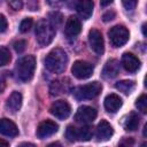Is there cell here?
Returning a JSON list of instances; mask_svg holds the SVG:
<instances>
[{
    "label": "cell",
    "instance_id": "obj_38",
    "mask_svg": "<svg viewBox=\"0 0 147 147\" xmlns=\"http://www.w3.org/2000/svg\"><path fill=\"white\" fill-rule=\"evenodd\" d=\"M0 1H1V0H0Z\"/></svg>",
    "mask_w": 147,
    "mask_h": 147
},
{
    "label": "cell",
    "instance_id": "obj_9",
    "mask_svg": "<svg viewBox=\"0 0 147 147\" xmlns=\"http://www.w3.org/2000/svg\"><path fill=\"white\" fill-rule=\"evenodd\" d=\"M57 130H59V125H57L54 121L46 119V121H42V122L38 125V129H37V137H38L39 139H45V138L51 137V136L54 134L55 132H57Z\"/></svg>",
    "mask_w": 147,
    "mask_h": 147
},
{
    "label": "cell",
    "instance_id": "obj_20",
    "mask_svg": "<svg viewBox=\"0 0 147 147\" xmlns=\"http://www.w3.org/2000/svg\"><path fill=\"white\" fill-rule=\"evenodd\" d=\"M139 126V116L136 113H130L123 119V127L126 131H134Z\"/></svg>",
    "mask_w": 147,
    "mask_h": 147
},
{
    "label": "cell",
    "instance_id": "obj_33",
    "mask_svg": "<svg viewBox=\"0 0 147 147\" xmlns=\"http://www.w3.org/2000/svg\"><path fill=\"white\" fill-rule=\"evenodd\" d=\"M47 2L49 6H52L54 8H59L65 2V0H47Z\"/></svg>",
    "mask_w": 147,
    "mask_h": 147
},
{
    "label": "cell",
    "instance_id": "obj_31",
    "mask_svg": "<svg viewBox=\"0 0 147 147\" xmlns=\"http://www.w3.org/2000/svg\"><path fill=\"white\" fill-rule=\"evenodd\" d=\"M8 28V22H7V18L0 14V32H5Z\"/></svg>",
    "mask_w": 147,
    "mask_h": 147
},
{
    "label": "cell",
    "instance_id": "obj_16",
    "mask_svg": "<svg viewBox=\"0 0 147 147\" xmlns=\"http://www.w3.org/2000/svg\"><path fill=\"white\" fill-rule=\"evenodd\" d=\"M93 6L94 5L92 0H78L76 9L83 20H88L93 13Z\"/></svg>",
    "mask_w": 147,
    "mask_h": 147
},
{
    "label": "cell",
    "instance_id": "obj_21",
    "mask_svg": "<svg viewBox=\"0 0 147 147\" xmlns=\"http://www.w3.org/2000/svg\"><path fill=\"white\" fill-rule=\"evenodd\" d=\"M115 87H116V90H118L119 92H122L124 94H130L134 90L136 83L133 80H121L115 84Z\"/></svg>",
    "mask_w": 147,
    "mask_h": 147
},
{
    "label": "cell",
    "instance_id": "obj_22",
    "mask_svg": "<svg viewBox=\"0 0 147 147\" xmlns=\"http://www.w3.org/2000/svg\"><path fill=\"white\" fill-rule=\"evenodd\" d=\"M93 136V132H92V129L87 125L85 126H82L79 129H77V140H80V141H88Z\"/></svg>",
    "mask_w": 147,
    "mask_h": 147
},
{
    "label": "cell",
    "instance_id": "obj_14",
    "mask_svg": "<svg viewBox=\"0 0 147 147\" xmlns=\"http://www.w3.org/2000/svg\"><path fill=\"white\" fill-rule=\"evenodd\" d=\"M80 30H82L80 21L75 16H70L65 22V26H64L65 34L68 37H76L77 34H79Z\"/></svg>",
    "mask_w": 147,
    "mask_h": 147
},
{
    "label": "cell",
    "instance_id": "obj_4",
    "mask_svg": "<svg viewBox=\"0 0 147 147\" xmlns=\"http://www.w3.org/2000/svg\"><path fill=\"white\" fill-rule=\"evenodd\" d=\"M101 90H102V85L99 82H92L76 87L72 93L77 100H87L98 96L101 93Z\"/></svg>",
    "mask_w": 147,
    "mask_h": 147
},
{
    "label": "cell",
    "instance_id": "obj_10",
    "mask_svg": "<svg viewBox=\"0 0 147 147\" xmlns=\"http://www.w3.org/2000/svg\"><path fill=\"white\" fill-rule=\"evenodd\" d=\"M96 117V110L90 106H82L78 108L75 119L78 123H91Z\"/></svg>",
    "mask_w": 147,
    "mask_h": 147
},
{
    "label": "cell",
    "instance_id": "obj_13",
    "mask_svg": "<svg viewBox=\"0 0 147 147\" xmlns=\"http://www.w3.org/2000/svg\"><path fill=\"white\" fill-rule=\"evenodd\" d=\"M119 72V62L117 60H109L106 62L103 69H102V72H101V76L105 78V79H113L115 78Z\"/></svg>",
    "mask_w": 147,
    "mask_h": 147
},
{
    "label": "cell",
    "instance_id": "obj_32",
    "mask_svg": "<svg viewBox=\"0 0 147 147\" xmlns=\"http://www.w3.org/2000/svg\"><path fill=\"white\" fill-rule=\"evenodd\" d=\"M114 18H115V11H114V10H108V11H106V13L102 15L103 22H109V21H111V20H114Z\"/></svg>",
    "mask_w": 147,
    "mask_h": 147
},
{
    "label": "cell",
    "instance_id": "obj_35",
    "mask_svg": "<svg viewBox=\"0 0 147 147\" xmlns=\"http://www.w3.org/2000/svg\"><path fill=\"white\" fill-rule=\"evenodd\" d=\"M3 90H5V80H3V78L0 76V93H2Z\"/></svg>",
    "mask_w": 147,
    "mask_h": 147
},
{
    "label": "cell",
    "instance_id": "obj_8",
    "mask_svg": "<svg viewBox=\"0 0 147 147\" xmlns=\"http://www.w3.org/2000/svg\"><path fill=\"white\" fill-rule=\"evenodd\" d=\"M49 111L56 118H59V119H65V118L69 117V115L71 113V107H70V105L67 101H64V100H57V101L53 102V105L51 106Z\"/></svg>",
    "mask_w": 147,
    "mask_h": 147
},
{
    "label": "cell",
    "instance_id": "obj_11",
    "mask_svg": "<svg viewBox=\"0 0 147 147\" xmlns=\"http://www.w3.org/2000/svg\"><path fill=\"white\" fill-rule=\"evenodd\" d=\"M122 65L129 72H136L140 68V60L132 53H124L122 56Z\"/></svg>",
    "mask_w": 147,
    "mask_h": 147
},
{
    "label": "cell",
    "instance_id": "obj_5",
    "mask_svg": "<svg viewBox=\"0 0 147 147\" xmlns=\"http://www.w3.org/2000/svg\"><path fill=\"white\" fill-rule=\"evenodd\" d=\"M108 36L114 47H122L127 42L130 38V32L124 25H115L109 30Z\"/></svg>",
    "mask_w": 147,
    "mask_h": 147
},
{
    "label": "cell",
    "instance_id": "obj_3",
    "mask_svg": "<svg viewBox=\"0 0 147 147\" xmlns=\"http://www.w3.org/2000/svg\"><path fill=\"white\" fill-rule=\"evenodd\" d=\"M36 69V59L33 55H26L20 59L16 63V76L21 82H29L32 79Z\"/></svg>",
    "mask_w": 147,
    "mask_h": 147
},
{
    "label": "cell",
    "instance_id": "obj_37",
    "mask_svg": "<svg viewBox=\"0 0 147 147\" xmlns=\"http://www.w3.org/2000/svg\"><path fill=\"white\" fill-rule=\"evenodd\" d=\"M21 146H34L33 144H21Z\"/></svg>",
    "mask_w": 147,
    "mask_h": 147
},
{
    "label": "cell",
    "instance_id": "obj_18",
    "mask_svg": "<svg viewBox=\"0 0 147 147\" xmlns=\"http://www.w3.org/2000/svg\"><path fill=\"white\" fill-rule=\"evenodd\" d=\"M22 101H23V98H22V94L17 91H14L9 98L7 99V102H6V108L10 111V113H16L20 110L21 106H22Z\"/></svg>",
    "mask_w": 147,
    "mask_h": 147
},
{
    "label": "cell",
    "instance_id": "obj_6",
    "mask_svg": "<svg viewBox=\"0 0 147 147\" xmlns=\"http://www.w3.org/2000/svg\"><path fill=\"white\" fill-rule=\"evenodd\" d=\"M93 71H94L93 65L86 61H76L71 68L72 75L78 79L90 78L93 75Z\"/></svg>",
    "mask_w": 147,
    "mask_h": 147
},
{
    "label": "cell",
    "instance_id": "obj_15",
    "mask_svg": "<svg viewBox=\"0 0 147 147\" xmlns=\"http://www.w3.org/2000/svg\"><path fill=\"white\" fill-rule=\"evenodd\" d=\"M103 103H105L106 110H107L108 113L114 114V113H116V111L122 107L123 101H122V99L119 98V95L111 93V94H108V95L105 98V102H103Z\"/></svg>",
    "mask_w": 147,
    "mask_h": 147
},
{
    "label": "cell",
    "instance_id": "obj_28",
    "mask_svg": "<svg viewBox=\"0 0 147 147\" xmlns=\"http://www.w3.org/2000/svg\"><path fill=\"white\" fill-rule=\"evenodd\" d=\"M25 47H26V41L23 40V39L17 40V41L14 42V49H15L17 53H22V52H24Z\"/></svg>",
    "mask_w": 147,
    "mask_h": 147
},
{
    "label": "cell",
    "instance_id": "obj_7",
    "mask_svg": "<svg viewBox=\"0 0 147 147\" xmlns=\"http://www.w3.org/2000/svg\"><path fill=\"white\" fill-rule=\"evenodd\" d=\"M88 42L90 46L92 48V51L94 53H96L98 55L103 54L105 52V41H103V37L101 34V32L96 29H92L88 32Z\"/></svg>",
    "mask_w": 147,
    "mask_h": 147
},
{
    "label": "cell",
    "instance_id": "obj_29",
    "mask_svg": "<svg viewBox=\"0 0 147 147\" xmlns=\"http://www.w3.org/2000/svg\"><path fill=\"white\" fill-rule=\"evenodd\" d=\"M122 3L126 10H133L138 3V0H122Z\"/></svg>",
    "mask_w": 147,
    "mask_h": 147
},
{
    "label": "cell",
    "instance_id": "obj_12",
    "mask_svg": "<svg viewBox=\"0 0 147 147\" xmlns=\"http://www.w3.org/2000/svg\"><path fill=\"white\" fill-rule=\"evenodd\" d=\"M114 134V129L113 126L105 119H102L96 127V138L99 141H107L111 138Z\"/></svg>",
    "mask_w": 147,
    "mask_h": 147
},
{
    "label": "cell",
    "instance_id": "obj_25",
    "mask_svg": "<svg viewBox=\"0 0 147 147\" xmlns=\"http://www.w3.org/2000/svg\"><path fill=\"white\" fill-rule=\"evenodd\" d=\"M65 138L71 142L76 141L77 140V129L72 125H69L65 130Z\"/></svg>",
    "mask_w": 147,
    "mask_h": 147
},
{
    "label": "cell",
    "instance_id": "obj_34",
    "mask_svg": "<svg viewBox=\"0 0 147 147\" xmlns=\"http://www.w3.org/2000/svg\"><path fill=\"white\" fill-rule=\"evenodd\" d=\"M113 1H114V0H100V3H101L102 7H107V6L110 5Z\"/></svg>",
    "mask_w": 147,
    "mask_h": 147
},
{
    "label": "cell",
    "instance_id": "obj_27",
    "mask_svg": "<svg viewBox=\"0 0 147 147\" xmlns=\"http://www.w3.org/2000/svg\"><path fill=\"white\" fill-rule=\"evenodd\" d=\"M49 22L54 25V26H56V25H59L61 22H62V15L60 14V13H57V11H53V13H51L49 14Z\"/></svg>",
    "mask_w": 147,
    "mask_h": 147
},
{
    "label": "cell",
    "instance_id": "obj_19",
    "mask_svg": "<svg viewBox=\"0 0 147 147\" xmlns=\"http://www.w3.org/2000/svg\"><path fill=\"white\" fill-rule=\"evenodd\" d=\"M68 88H69V80L59 79V80L52 82L49 86V92H51V95H60V94H63Z\"/></svg>",
    "mask_w": 147,
    "mask_h": 147
},
{
    "label": "cell",
    "instance_id": "obj_1",
    "mask_svg": "<svg viewBox=\"0 0 147 147\" xmlns=\"http://www.w3.org/2000/svg\"><path fill=\"white\" fill-rule=\"evenodd\" d=\"M44 63L48 71L54 74H61L67 68L68 55L62 48H54L47 54Z\"/></svg>",
    "mask_w": 147,
    "mask_h": 147
},
{
    "label": "cell",
    "instance_id": "obj_17",
    "mask_svg": "<svg viewBox=\"0 0 147 147\" xmlns=\"http://www.w3.org/2000/svg\"><path fill=\"white\" fill-rule=\"evenodd\" d=\"M0 133L7 137H16L18 134V129L14 122L8 118L0 119Z\"/></svg>",
    "mask_w": 147,
    "mask_h": 147
},
{
    "label": "cell",
    "instance_id": "obj_23",
    "mask_svg": "<svg viewBox=\"0 0 147 147\" xmlns=\"http://www.w3.org/2000/svg\"><path fill=\"white\" fill-rule=\"evenodd\" d=\"M136 107L144 114L147 113V95L141 94L137 100H136Z\"/></svg>",
    "mask_w": 147,
    "mask_h": 147
},
{
    "label": "cell",
    "instance_id": "obj_30",
    "mask_svg": "<svg viewBox=\"0 0 147 147\" xmlns=\"http://www.w3.org/2000/svg\"><path fill=\"white\" fill-rule=\"evenodd\" d=\"M9 3L15 10H20L23 7V0H9Z\"/></svg>",
    "mask_w": 147,
    "mask_h": 147
},
{
    "label": "cell",
    "instance_id": "obj_24",
    "mask_svg": "<svg viewBox=\"0 0 147 147\" xmlns=\"http://www.w3.org/2000/svg\"><path fill=\"white\" fill-rule=\"evenodd\" d=\"M10 61V52L6 47H0V67L6 65Z\"/></svg>",
    "mask_w": 147,
    "mask_h": 147
},
{
    "label": "cell",
    "instance_id": "obj_2",
    "mask_svg": "<svg viewBox=\"0 0 147 147\" xmlns=\"http://www.w3.org/2000/svg\"><path fill=\"white\" fill-rule=\"evenodd\" d=\"M55 26L48 20H40L36 26V39L40 46L49 45L55 37Z\"/></svg>",
    "mask_w": 147,
    "mask_h": 147
},
{
    "label": "cell",
    "instance_id": "obj_26",
    "mask_svg": "<svg viewBox=\"0 0 147 147\" xmlns=\"http://www.w3.org/2000/svg\"><path fill=\"white\" fill-rule=\"evenodd\" d=\"M32 24H33V21H32L31 17H26V18H24V20L21 22V24H20V31H21L22 33L28 32V31L32 28Z\"/></svg>",
    "mask_w": 147,
    "mask_h": 147
},
{
    "label": "cell",
    "instance_id": "obj_36",
    "mask_svg": "<svg viewBox=\"0 0 147 147\" xmlns=\"http://www.w3.org/2000/svg\"><path fill=\"white\" fill-rule=\"evenodd\" d=\"M9 144L7 142V141H5V140H2V139H0V147H7Z\"/></svg>",
    "mask_w": 147,
    "mask_h": 147
}]
</instances>
